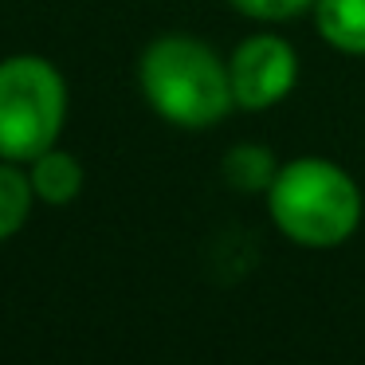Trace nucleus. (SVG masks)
Masks as SVG:
<instances>
[{
  "instance_id": "nucleus-6",
  "label": "nucleus",
  "mask_w": 365,
  "mask_h": 365,
  "mask_svg": "<svg viewBox=\"0 0 365 365\" xmlns=\"http://www.w3.org/2000/svg\"><path fill=\"white\" fill-rule=\"evenodd\" d=\"M314 24L330 48L365 56V0H314Z\"/></svg>"
},
{
  "instance_id": "nucleus-3",
  "label": "nucleus",
  "mask_w": 365,
  "mask_h": 365,
  "mask_svg": "<svg viewBox=\"0 0 365 365\" xmlns=\"http://www.w3.org/2000/svg\"><path fill=\"white\" fill-rule=\"evenodd\" d=\"M67 118V87L56 63L40 56L0 59V161H24L51 150Z\"/></svg>"
},
{
  "instance_id": "nucleus-8",
  "label": "nucleus",
  "mask_w": 365,
  "mask_h": 365,
  "mask_svg": "<svg viewBox=\"0 0 365 365\" xmlns=\"http://www.w3.org/2000/svg\"><path fill=\"white\" fill-rule=\"evenodd\" d=\"M32 181L16 161H0V240H12L32 212Z\"/></svg>"
},
{
  "instance_id": "nucleus-4",
  "label": "nucleus",
  "mask_w": 365,
  "mask_h": 365,
  "mask_svg": "<svg viewBox=\"0 0 365 365\" xmlns=\"http://www.w3.org/2000/svg\"><path fill=\"white\" fill-rule=\"evenodd\" d=\"M228 83L240 110H271L299 83V56L279 36H247L228 59Z\"/></svg>"
},
{
  "instance_id": "nucleus-9",
  "label": "nucleus",
  "mask_w": 365,
  "mask_h": 365,
  "mask_svg": "<svg viewBox=\"0 0 365 365\" xmlns=\"http://www.w3.org/2000/svg\"><path fill=\"white\" fill-rule=\"evenodd\" d=\"M236 12H244V16L252 20H294L302 16L307 9H314V0H228Z\"/></svg>"
},
{
  "instance_id": "nucleus-5",
  "label": "nucleus",
  "mask_w": 365,
  "mask_h": 365,
  "mask_svg": "<svg viewBox=\"0 0 365 365\" xmlns=\"http://www.w3.org/2000/svg\"><path fill=\"white\" fill-rule=\"evenodd\" d=\"M32 165V173H28V181H32V192L40 200H48V205H71L75 197H79L83 189V165L75 153L67 150H43L40 158L28 161Z\"/></svg>"
},
{
  "instance_id": "nucleus-1",
  "label": "nucleus",
  "mask_w": 365,
  "mask_h": 365,
  "mask_svg": "<svg viewBox=\"0 0 365 365\" xmlns=\"http://www.w3.org/2000/svg\"><path fill=\"white\" fill-rule=\"evenodd\" d=\"M138 83L153 110L181 130L216 126L236 106L228 63L197 36H158L142 51Z\"/></svg>"
},
{
  "instance_id": "nucleus-7",
  "label": "nucleus",
  "mask_w": 365,
  "mask_h": 365,
  "mask_svg": "<svg viewBox=\"0 0 365 365\" xmlns=\"http://www.w3.org/2000/svg\"><path fill=\"white\" fill-rule=\"evenodd\" d=\"M275 173L279 165L271 158V150H263V145H236L224 158V181L240 192H267Z\"/></svg>"
},
{
  "instance_id": "nucleus-2",
  "label": "nucleus",
  "mask_w": 365,
  "mask_h": 365,
  "mask_svg": "<svg viewBox=\"0 0 365 365\" xmlns=\"http://www.w3.org/2000/svg\"><path fill=\"white\" fill-rule=\"evenodd\" d=\"M275 228L302 247H334L361 224V189L326 158H294L279 165L267 189Z\"/></svg>"
}]
</instances>
